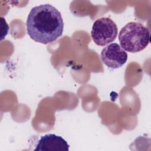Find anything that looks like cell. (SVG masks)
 Instances as JSON below:
<instances>
[{
	"mask_svg": "<svg viewBox=\"0 0 151 151\" xmlns=\"http://www.w3.org/2000/svg\"><path fill=\"white\" fill-rule=\"evenodd\" d=\"M27 34L34 41L47 44L62 35L64 22L60 12L52 5L33 7L27 17Z\"/></svg>",
	"mask_w": 151,
	"mask_h": 151,
	"instance_id": "obj_1",
	"label": "cell"
},
{
	"mask_svg": "<svg viewBox=\"0 0 151 151\" xmlns=\"http://www.w3.org/2000/svg\"><path fill=\"white\" fill-rule=\"evenodd\" d=\"M69 145L61 136L47 134L39 140L35 151H68Z\"/></svg>",
	"mask_w": 151,
	"mask_h": 151,
	"instance_id": "obj_5",
	"label": "cell"
},
{
	"mask_svg": "<svg viewBox=\"0 0 151 151\" xmlns=\"http://www.w3.org/2000/svg\"><path fill=\"white\" fill-rule=\"evenodd\" d=\"M119 40L121 47L130 52L143 50L150 42V32L147 28L137 22L126 24L120 31Z\"/></svg>",
	"mask_w": 151,
	"mask_h": 151,
	"instance_id": "obj_2",
	"label": "cell"
},
{
	"mask_svg": "<svg viewBox=\"0 0 151 151\" xmlns=\"http://www.w3.org/2000/svg\"><path fill=\"white\" fill-rule=\"evenodd\" d=\"M101 60L104 64L111 68H118L127 61V54L117 43L105 47L101 52Z\"/></svg>",
	"mask_w": 151,
	"mask_h": 151,
	"instance_id": "obj_4",
	"label": "cell"
},
{
	"mask_svg": "<svg viewBox=\"0 0 151 151\" xmlns=\"http://www.w3.org/2000/svg\"><path fill=\"white\" fill-rule=\"evenodd\" d=\"M117 33L116 24L110 18L103 17L97 19L93 23L91 36L96 44L104 46L114 41Z\"/></svg>",
	"mask_w": 151,
	"mask_h": 151,
	"instance_id": "obj_3",
	"label": "cell"
}]
</instances>
